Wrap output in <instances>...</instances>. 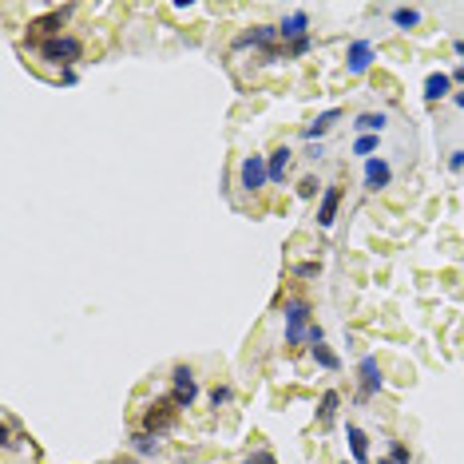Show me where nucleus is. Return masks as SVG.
I'll return each mask as SVG.
<instances>
[{"label":"nucleus","mask_w":464,"mask_h":464,"mask_svg":"<svg viewBox=\"0 0 464 464\" xmlns=\"http://www.w3.org/2000/svg\"><path fill=\"white\" fill-rule=\"evenodd\" d=\"M337 405H341V397H337L334 389L321 397V405H318V425H334V416H337Z\"/></svg>","instance_id":"obj_17"},{"label":"nucleus","mask_w":464,"mask_h":464,"mask_svg":"<svg viewBox=\"0 0 464 464\" xmlns=\"http://www.w3.org/2000/svg\"><path fill=\"white\" fill-rule=\"evenodd\" d=\"M337 207H341V187H325V194H321V207H318V226H334Z\"/></svg>","instance_id":"obj_10"},{"label":"nucleus","mask_w":464,"mask_h":464,"mask_svg":"<svg viewBox=\"0 0 464 464\" xmlns=\"http://www.w3.org/2000/svg\"><path fill=\"white\" fill-rule=\"evenodd\" d=\"M171 381H175V405L179 409H187L194 397H199V385H194V373L187 365H179L175 373H171Z\"/></svg>","instance_id":"obj_5"},{"label":"nucleus","mask_w":464,"mask_h":464,"mask_svg":"<svg viewBox=\"0 0 464 464\" xmlns=\"http://www.w3.org/2000/svg\"><path fill=\"white\" fill-rule=\"evenodd\" d=\"M369 64H373V44L369 40H353L350 56H345V68H350L353 76H361V72H369Z\"/></svg>","instance_id":"obj_7"},{"label":"nucleus","mask_w":464,"mask_h":464,"mask_svg":"<svg viewBox=\"0 0 464 464\" xmlns=\"http://www.w3.org/2000/svg\"><path fill=\"white\" fill-rule=\"evenodd\" d=\"M321 337H325V334H321V325H310V334H305V341H310V345H318Z\"/></svg>","instance_id":"obj_27"},{"label":"nucleus","mask_w":464,"mask_h":464,"mask_svg":"<svg viewBox=\"0 0 464 464\" xmlns=\"http://www.w3.org/2000/svg\"><path fill=\"white\" fill-rule=\"evenodd\" d=\"M456 108H464V92H461V96H456Z\"/></svg>","instance_id":"obj_31"},{"label":"nucleus","mask_w":464,"mask_h":464,"mask_svg":"<svg viewBox=\"0 0 464 464\" xmlns=\"http://www.w3.org/2000/svg\"><path fill=\"white\" fill-rule=\"evenodd\" d=\"M353 151H357V155H369V159H373V151H377V135H361V139L353 143Z\"/></svg>","instance_id":"obj_21"},{"label":"nucleus","mask_w":464,"mask_h":464,"mask_svg":"<svg viewBox=\"0 0 464 464\" xmlns=\"http://www.w3.org/2000/svg\"><path fill=\"white\" fill-rule=\"evenodd\" d=\"M381 389V365L377 357H361V389H357V401H369Z\"/></svg>","instance_id":"obj_6"},{"label":"nucleus","mask_w":464,"mask_h":464,"mask_svg":"<svg viewBox=\"0 0 464 464\" xmlns=\"http://www.w3.org/2000/svg\"><path fill=\"white\" fill-rule=\"evenodd\" d=\"M448 167H452V171H464V151H452V159H448Z\"/></svg>","instance_id":"obj_28"},{"label":"nucleus","mask_w":464,"mask_h":464,"mask_svg":"<svg viewBox=\"0 0 464 464\" xmlns=\"http://www.w3.org/2000/svg\"><path fill=\"white\" fill-rule=\"evenodd\" d=\"M290 159H294V151H290V147H278V151H274L270 155V179H282L290 171Z\"/></svg>","instance_id":"obj_18"},{"label":"nucleus","mask_w":464,"mask_h":464,"mask_svg":"<svg viewBox=\"0 0 464 464\" xmlns=\"http://www.w3.org/2000/svg\"><path fill=\"white\" fill-rule=\"evenodd\" d=\"M456 80H464V64H461V68H456Z\"/></svg>","instance_id":"obj_30"},{"label":"nucleus","mask_w":464,"mask_h":464,"mask_svg":"<svg viewBox=\"0 0 464 464\" xmlns=\"http://www.w3.org/2000/svg\"><path fill=\"white\" fill-rule=\"evenodd\" d=\"M389 179H393V167H389L381 155H373V159L365 163V187L369 191H381V187H389Z\"/></svg>","instance_id":"obj_8"},{"label":"nucleus","mask_w":464,"mask_h":464,"mask_svg":"<svg viewBox=\"0 0 464 464\" xmlns=\"http://www.w3.org/2000/svg\"><path fill=\"white\" fill-rule=\"evenodd\" d=\"M310 350H314V361H318L321 369H337V365H341V361H337V353L330 350L325 341H318V345H310Z\"/></svg>","instance_id":"obj_19"},{"label":"nucleus","mask_w":464,"mask_h":464,"mask_svg":"<svg viewBox=\"0 0 464 464\" xmlns=\"http://www.w3.org/2000/svg\"><path fill=\"white\" fill-rule=\"evenodd\" d=\"M345 436H350V448H353V461L357 464H369V436L357 425H345Z\"/></svg>","instance_id":"obj_13"},{"label":"nucleus","mask_w":464,"mask_h":464,"mask_svg":"<svg viewBox=\"0 0 464 464\" xmlns=\"http://www.w3.org/2000/svg\"><path fill=\"white\" fill-rule=\"evenodd\" d=\"M305 48H310V36H305V40H294V44H290V52H294V56H302Z\"/></svg>","instance_id":"obj_29"},{"label":"nucleus","mask_w":464,"mask_h":464,"mask_svg":"<svg viewBox=\"0 0 464 464\" xmlns=\"http://www.w3.org/2000/svg\"><path fill=\"white\" fill-rule=\"evenodd\" d=\"M305 334H310V305H305V302H290L286 305V341H290V345H298Z\"/></svg>","instance_id":"obj_3"},{"label":"nucleus","mask_w":464,"mask_h":464,"mask_svg":"<svg viewBox=\"0 0 464 464\" xmlns=\"http://www.w3.org/2000/svg\"><path fill=\"white\" fill-rule=\"evenodd\" d=\"M318 194V179H302L298 183V199H314Z\"/></svg>","instance_id":"obj_22"},{"label":"nucleus","mask_w":464,"mask_h":464,"mask_svg":"<svg viewBox=\"0 0 464 464\" xmlns=\"http://www.w3.org/2000/svg\"><path fill=\"white\" fill-rule=\"evenodd\" d=\"M246 464H278V461H274V452H250Z\"/></svg>","instance_id":"obj_25"},{"label":"nucleus","mask_w":464,"mask_h":464,"mask_svg":"<svg viewBox=\"0 0 464 464\" xmlns=\"http://www.w3.org/2000/svg\"><path fill=\"white\" fill-rule=\"evenodd\" d=\"M393 24L397 28H413V24H421V12L416 8H393Z\"/></svg>","instance_id":"obj_20"},{"label":"nucleus","mask_w":464,"mask_h":464,"mask_svg":"<svg viewBox=\"0 0 464 464\" xmlns=\"http://www.w3.org/2000/svg\"><path fill=\"white\" fill-rule=\"evenodd\" d=\"M456 52H461V56H464V40H456Z\"/></svg>","instance_id":"obj_32"},{"label":"nucleus","mask_w":464,"mask_h":464,"mask_svg":"<svg viewBox=\"0 0 464 464\" xmlns=\"http://www.w3.org/2000/svg\"><path fill=\"white\" fill-rule=\"evenodd\" d=\"M226 401H230V389H226V385H214V393H210V405L219 409V405H226Z\"/></svg>","instance_id":"obj_24"},{"label":"nucleus","mask_w":464,"mask_h":464,"mask_svg":"<svg viewBox=\"0 0 464 464\" xmlns=\"http://www.w3.org/2000/svg\"><path fill=\"white\" fill-rule=\"evenodd\" d=\"M337 119H341V112H325V115H318V119H314V123H305V139H310V143H314V139H321V135H325V131L334 128Z\"/></svg>","instance_id":"obj_15"},{"label":"nucleus","mask_w":464,"mask_h":464,"mask_svg":"<svg viewBox=\"0 0 464 464\" xmlns=\"http://www.w3.org/2000/svg\"><path fill=\"white\" fill-rule=\"evenodd\" d=\"M115 464H135V461H115Z\"/></svg>","instance_id":"obj_33"},{"label":"nucleus","mask_w":464,"mask_h":464,"mask_svg":"<svg viewBox=\"0 0 464 464\" xmlns=\"http://www.w3.org/2000/svg\"><path fill=\"white\" fill-rule=\"evenodd\" d=\"M274 40H282V36H278V24H258V28H250V32L242 36L239 44H254V48H270Z\"/></svg>","instance_id":"obj_11"},{"label":"nucleus","mask_w":464,"mask_h":464,"mask_svg":"<svg viewBox=\"0 0 464 464\" xmlns=\"http://www.w3.org/2000/svg\"><path fill=\"white\" fill-rule=\"evenodd\" d=\"M266 179H270V163L262 159V155H246V159H242V187H246V191L266 187Z\"/></svg>","instance_id":"obj_4"},{"label":"nucleus","mask_w":464,"mask_h":464,"mask_svg":"<svg viewBox=\"0 0 464 464\" xmlns=\"http://www.w3.org/2000/svg\"><path fill=\"white\" fill-rule=\"evenodd\" d=\"M175 421H179L175 397H163V401H155V405H151V409L143 413V432H151V436L171 432V429H175Z\"/></svg>","instance_id":"obj_2"},{"label":"nucleus","mask_w":464,"mask_h":464,"mask_svg":"<svg viewBox=\"0 0 464 464\" xmlns=\"http://www.w3.org/2000/svg\"><path fill=\"white\" fill-rule=\"evenodd\" d=\"M385 123H389V115H385V112H365V115H357V119H353V128L361 131V135H381Z\"/></svg>","instance_id":"obj_12"},{"label":"nucleus","mask_w":464,"mask_h":464,"mask_svg":"<svg viewBox=\"0 0 464 464\" xmlns=\"http://www.w3.org/2000/svg\"><path fill=\"white\" fill-rule=\"evenodd\" d=\"M448 88H452V76H445V72H432L429 80H425V99H445Z\"/></svg>","instance_id":"obj_16"},{"label":"nucleus","mask_w":464,"mask_h":464,"mask_svg":"<svg viewBox=\"0 0 464 464\" xmlns=\"http://www.w3.org/2000/svg\"><path fill=\"white\" fill-rule=\"evenodd\" d=\"M305 24H310V20H305V12H294L290 20H282V24H278V36H282V40H305Z\"/></svg>","instance_id":"obj_14"},{"label":"nucleus","mask_w":464,"mask_h":464,"mask_svg":"<svg viewBox=\"0 0 464 464\" xmlns=\"http://www.w3.org/2000/svg\"><path fill=\"white\" fill-rule=\"evenodd\" d=\"M40 56L52 60V64H60V68H72L83 56V44L76 40V36H52V40L40 44Z\"/></svg>","instance_id":"obj_1"},{"label":"nucleus","mask_w":464,"mask_h":464,"mask_svg":"<svg viewBox=\"0 0 464 464\" xmlns=\"http://www.w3.org/2000/svg\"><path fill=\"white\" fill-rule=\"evenodd\" d=\"M72 12V8H60V12H52V17H40L28 24V40H36V36H60V24H64V17Z\"/></svg>","instance_id":"obj_9"},{"label":"nucleus","mask_w":464,"mask_h":464,"mask_svg":"<svg viewBox=\"0 0 464 464\" xmlns=\"http://www.w3.org/2000/svg\"><path fill=\"white\" fill-rule=\"evenodd\" d=\"M393 464H409V448L405 445H393Z\"/></svg>","instance_id":"obj_26"},{"label":"nucleus","mask_w":464,"mask_h":464,"mask_svg":"<svg viewBox=\"0 0 464 464\" xmlns=\"http://www.w3.org/2000/svg\"><path fill=\"white\" fill-rule=\"evenodd\" d=\"M131 441H135V448H139V452H155V441H151V432H135Z\"/></svg>","instance_id":"obj_23"}]
</instances>
